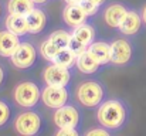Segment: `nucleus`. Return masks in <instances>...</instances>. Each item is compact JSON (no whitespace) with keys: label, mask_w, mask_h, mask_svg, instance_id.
<instances>
[{"label":"nucleus","mask_w":146,"mask_h":136,"mask_svg":"<svg viewBox=\"0 0 146 136\" xmlns=\"http://www.w3.org/2000/svg\"><path fill=\"white\" fill-rule=\"evenodd\" d=\"M78 4H80V6H81V9L87 13V16H88V17L95 16L98 11H99V9H101V6L95 4V3H94V1H91V0H81Z\"/></svg>","instance_id":"obj_24"},{"label":"nucleus","mask_w":146,"mask_h":136,"mask_svg":"<svg viewBox=\"0 0 146 136\" xmlns=\"http://www.w3.org/2000/svg\"><path fill=\"white\" fill-rule=\"evenodd\" d=\"M77 57L78 55L72 50H70L68 47H65V48H60L58 50L57 55L52 60V62L57 64V65H60V67H64V68H70L71 70L77 64Z\"/></svg>","instance_id":"obj_19"},{"label":"nucleus","mask_w":146,"mask_h":136,"mask_svg":"<svg viewBox=\"0 0 146 136\" xmlns=\"http://www.w3.org/2000/svg\"><path fill=\"white\" fill-rule=\"evenodd\" d=\"M105 98V87L98 81H85L77 88V99L85 108H98Z\"/></svg>","instance_id":"obj_2"},{"label":"nucleus","mask_w":146,"mask_h":136,"mask_svg":"<svg viewBox=\"0 0 146 136\" xmlns=\"http://www.w3.org/2000/svg\"><path fill=\"white\" fill-rule=\"evenodd\" d=\"M142 24H143V20H142V14L135 10V9H128L121 26L118 27V30L126 36V37H132L135 34H138L142 29Z\"/></svg>","instance_id":"obj_10"},{"label":"nucleus","mask_w":146,"mask_h":136,"mask_svg":"<svg viewBox=\"0 0 146 136\" xmlns=\"http://www.w3.org/2000/svg\"><path fill=\"white\" fill-rule=\"evenodd\" d=\"M111 62L118 67L129 65L133 60L135 50L133 45L126 38H116L111 43Z\"/></svg>","instance_id":"obj_6"},{"label":"nucleus","mask_w":146,"mask_h":136,"mask_svg":"<svg viewBox=\"0 0 146 136\" xmlns=\"http://www.w3.org/2000/svg\"><path fill=\"white\" fill-rule=\"evenodd\" d=\"M112 133L109 129L101 126V128H95V129H91L88 132H85V136H109Z\"/></svg>","instance_id":"obj_27"},{"label":"nucleus","mask_w":146,"mask_h":136,"mask_svg":"<svg viewBox=\"0 0 146 136\" xmlns=\"http://www.w3.org/2000/svg\"><path fill=\"white\" fill-rule=\"evenodd\" d=\"M10 61L17 70H30L37 61V48L30 41H21L19 48L10 57Z\"/></svg>","instance_id":"obj_5"},{"label":"nucleus","mask_w":146,"mask_h":136,"mask_svg":"<svg viewBox=\"0 0 146 136\" xmlns=\"http://www.w3.org/2000/svg\"><path fill=\"white\" fill-rule=\"evenodd\" d=\"M57 136H78V131L77 128L72 126H65V128H58L57 131Z\"/></svg>","instance_id":"obj_26"},{"label":"nucleus","mask_w":146,"mask_h":136,"mask_svg":"<svg viewBox=\"0 0 146 136\" xmlns=\"http://www.w3.org/2000/svg\"><path fill=\"white\" fill-rule=\"evenodd\" d=\"M62 20L70 29H75L82 23H87L88 16L80 4H67L62 10Z\"/></svg>","instance_id":"obj_12"},{"label":"nucleus","mask_w":146,"mask_h":136,"mask_svg":"<svg viewBox=\"0 0 146 136\" xmlns=\"http://www.w3.org/2000/svg\"><path fill=\"white\" fill-rule=\"evenodd\" d=\"M58 47L54 44L50 38H47L46 41H43L41 45H40V55L46 60V61H48V62H52V60H54V57L57 55V52H58Z\"/></svg>","instance_id":"obj_22"},{"label":"nucleus","mask_w":146,"mask_h":136,"mask_svg":"<svg viewBox=\"0 0 146 136\" xmlns=\"http://www.w3.org/2000/svg\"><path fill=\"white\" fill-rule=\"evenodd\" d=\"M4 78H6V71H4V68L0 65V87L3 85V82H4Z\"/></svg>","instance_id":"obj_28"},{"label":"nucleus","mask_w":146,"mask_h":136,"mask_svg":"<svg viewBox=\"0 0 146 136\" xmlns=\"http://www.w3.org/2000/svg\"><path fill=\"white\" fill-rule=\"evenodd\" d=\"M72 36L77 37L78 40H81L84 44H87L90 47V44H92V43L95 41L97 33H95V29H94L92 24H90V23H82V24H80L78 27L72 29Z\"/></svg>","instance_id":"obj_20"},{"label":"nucleus","mask_w":146,"mask_h":136,"mask_svg":"<svg viewBox=\"0 0 146 136\" xmlns=\"http://www.w3.org/2000/svg\"><path fill=\"white\" fill-rule=\"evenodd\" d=\"M52 121L57 128H65V126L77 128L81 121V113L74 105L67 103L58 109H54Z\"/></svg>","instance_id":"obj_9"},{"label":"nucleus","mask_w":146,"mask_h":136,"mask_svg":"<svg viewBox=\"0 0 146 136\" xmlns=\"http://www.w3.org/2000/svg\"><path fill=\"white\" fill-rule=\"evenodd\" d=\"M44 128V121L37 111H24L14 119V129L23 136H36Z\"/></svg>","instance_id":"obj_4"},{"label":"nucleus","mask_w":146,"mask_h":136,"mask_svg":"<svg viewBox=\"0 0 146 136\" xmlns=\"http://www.w3.org/2000/svg\"><path fill=\"white\" fill-rule=\"evenodd\" d=\"M71 70L60 67L54 62L47 65L43 71V81L46 85H55V87H68L71 82Z\"/></svg>","instance_id":"obj_8"},{"label":"nucleus","mask_w":146,"mask_h":136,"mask_svg":"<svg viewBox=\"0 0 146 136\" xmlns=\"http://www.w3.org/2000/svg\"><path fill=\"white\" fill-rule=\"evenodd\" d=\"M75 67H77V70L80 72H82L85 75H92V74H97L104 65H101L88 51H85V52H82V54H80L77 57Z\"/></svg>","instance_id":"obj_15"},{"label":"nucleus","mask_w":146,"mask_h":136,"mask_svg":"<svg viewBox=\"0 0 146 136\" xmlns=\"http://www.w3.org/2000/svg\"><path fill=\"white\" fill-rule=\"evenodd\" d=\"M13 98L17 105L26 109H33L41 101V88L33 81H23L13 91Z\"/></svg>","instance_id":"obj_3"},{"label":"nucleus","mask_w":146,"mask_h":136,"mask_svg":"<svg viewBox=\"0 0 146 136\" xmlns=\"http://www.w3.org/2000/svg\"><path fill=\"white\" fill-rule=\"evenodd\" d=\"M13 118V108L6 99H0V129L4 128Z\"/></svg>","instance_id":"obj_23"},{"label":"nucleus","mask_w":146,"mask_h":136,"mask_svg":"<svg viewBox=\"0 0 146 136\" xmlns=\"http://www.w3.org/2000/svg\"><path fill=\"white\" fill-rule=\"evenodd\" d=\"M36 7H37V4L33 0H9L7 1V11L10 14L27 16Z\"/></svg>","instance_id":"obj_18"},{"label":"nucleus","mask_w":146,"mask_h":136,"mask_svg":"<svg viewBox=\"0 0 146 136\" xmlns=\"http://www.w3.org/2000/svg\"><path fill=\"white\" fill-rule=\"evenodd\" d=\"M126 11H128V7L125 4H122V3H112V4H109L105 9V11H104V20H105V23L109 27L118 29L121 26V23H122Z\"/></svg>","instance_id":"obj_13"},{"label":"nucleus","mask_w":146,"mask_h":136,"mask_svg":"<svg viewBox=\"0 0 146 136\" xmlns=\"http://www.w3.org/2000/svg\"><path fill=\"white\" fill-rule=\"evenodd\" d=\"M88 52L97 60L101 65H106L111 62V43L94 41L88 47Z\"/></svg>","instance_id":"obj_17"},{"label":"nucleus","mask_w":146,"mask_h":136,"mask_svg":"<svg viewBox=\"0 0 146 136\" xmlns=\"http://www.w3.org/2000/svg\"><path fill=\"white\" fill-rule=\"evenodd\" d=\"M0 16H1V6H0Z\"/></svg>","instance_id":"obj_33"},{"label":"nucleus","mask_w":146,"mask_h":136,"mask_svg":"<svg viewBox=\"0 0 146 136\" xmlns=\"http://www.w3.org/2000/svg\"><path fill=\"white\" fill-rule=\"evenodd\" d=\"M4 27L20 37H26L30 34V27H29L26 16L9 13V16L6 17V21H4Z\"/></svg>","instance_id":"obj_14"},{"label":"nucleus","mask_w":146,"mask_h":136,"mask_svg":"<svg viewBox=\"0 0 146 136\" xmlns=\"http://www.w3.org/2000/svg\"><path fill=\"white\" fill-rule=\"evenodd\" d=\"M64 1H65L67 4H78L81 0H64Z\"/></svg>","instance_id":"obj_31"},{"label":"nucleus","mask_w":146,"mask_h":136,"mask_svg":"<svg viewBox=\"0 0 146 136\" xmlns=\"http://www.w3.org/2000/svg\"><path fill=\"white\" fill-rule=\"evenodd\" d=\"M68 48L70 50H72L77 55H80V54H82V52H85V51H88V45L84 44L81 40H78L77 37H71V40H70V44H68Z\"/></svg>","instance_id":"obj_25"},{"label":"nucleus","mask_w":146,"mask_h":136,"mask_svg":"<svg viewBox=\"0 0 146 136\" xmlns=\"http://www.w3.org/2000/svg\"><path fill=\"white\" fill-rule=\"evenodd\" d=\"M68 101H70L68 87L44 85V88L41 90V102L50 109H58L67 105Z\"/></svg>","instance_id":"obj_7"},{"label":"nucleus","mask_w":146,"mask_h":136,"mask_svg":"<svg viewBox=\"0 0 146 136\" xmlns=\"http://www.w3.org/2000/svg\"><path fill=\"white\" fill-rule=\"evenodd\" d=\"M129 116L128 106L121 99H106L97 111V121L99 126L109 129L112 133L123 128Z\"/></svg>","instance_id":"obj_1"},{"label":"nucleus","mask_w":146,"mask_h":136,"mask_svg":"<svg viewBox=\"0 0 146 136\" xmlns=\"http://www.w3.org/2000/svg\"><path fill=\"white\" fill-rule=\"evenodd\" d=\"M33 1H34V3L37 4V6H41V4H46V3H47L48 0H33Z\"/></svg>","instance_id":"obj_30"},{"label":"nucleus","mask_w":146,"mask_h":136,"mask_svg":"<svg viewBox=\"0 0 146 136\" xmlns=\"http://www.w3.org/2000/svg\"><path fill=\"white\" fill-rule=\"evenodd\" d=\"M141 14H142V20H143V24L146 26V4L143 6V9H142V11H141Z\"/></svg>","instance_id":"obj_29"},{"label":"nucleus","mask_w":146,"mask_h":136,"mask_svg":"<svg viewBox=\"0 0 146 136\" xmlns=\"http://www.w3.org/2000/svg\"><path fill=\"white\" fill-rule=\"evenodd\" d=\"M91 1H94L95 4H98V6H104L106 0H91Z\"/></svg>","instance_id":"obj_32"},{"label":"nucleus","mask_w":146,"mask_h":136,"mask_svg":"<svg viewBox=\"0 0 146 136\" xmlns=\"http://www.w3.org/2000/svg\"><path fill=\"white\" fill-rule=\"evenodd\" d=\"M21 43V37L4 29L0 30V57L10 58Z\"/></svg>","instance_id":"obj_11"},{"label":"nucleus","mask_w":146,"mask_h":136,"mask_svg":"<svg viewBox=\"0 0 146 136\" xmlns=\"http://www.w3.org/2000/svg\"><path fill=\"white\" fill-rule=\"evenodd\" d=\"M27 23L30 27V34H40L46 26H47V14L44 13V10L36 7L33 11H30L27 16Z\"/></svg>","instance_id":"obj_16"},{"label":"nucleus","mask_w":146,"mask_h":136,"mask_svg":"<svg viewBox=\"0 0 146 136\" xmlns=\"http://www.w3.org/2000/svg\"><path fill=\"white\" fill-rule=\"evenodd\" d=\"M72 37V33L67 31V30H55L50 34V40L57 45L58 48H65L70 44V40Z\"/></svg>","instance_id":"obj_21"}]
</instances>
